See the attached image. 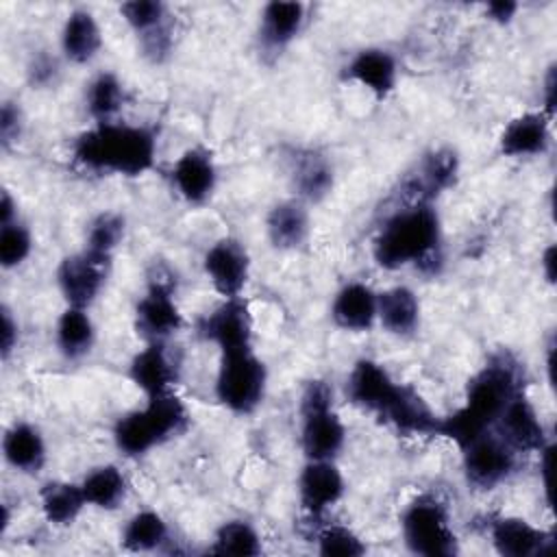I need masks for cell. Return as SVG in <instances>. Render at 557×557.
<instances>
[{
	"label": "cell",
	"instance_id": "1f68e13d",
	"mask_svg": "<svg viewBox=\"0 0 557 557\" xmlns=\"http://www.w3.org/2000/svg\"><path fill=\"white\" fill-rule=\"evenodd\" d=\"M37 505L41 511V518L57 529L72 527L81 513L87 507V500L83 496L81 483L52 479L46 481L37 492Z\"/></svg>",
	"mask_w": 557,
	"mask_h": 557
},
{
	"label": "cell",
	"instance_id": "f1b7e54d",
	"mask_svg": "<svg viewBox=\"0 0 557 557\" xmlns=\"http://www.w3.org/2000/svg\"><path fill=\"white\" fill-rule=\"evenodd\" d=\"M104 37L98 17L85 9H72L59 30V52L72 65L91 63L102 50Z\"/></svg>",
	"mask_w": 557,
	"mask_h": 557
},
{
	"label": "cell",
	"instance_id": "9a60e30c",
	"mask_svg": "<svg viewBox=\"0 0 557 557\" xmlns=\"http://www.w3.org/2000/svg\"><path fill=\"white\" fill-rule=\"evenodd\" d=\"M298 505L309 520H320L346 494V479L335 459H305L296 479Z\"/></svg>",
	"mask_w": 557,
	"mask_h": 557
},
{
	"label": "cell",
	"instance_id": "b9f144b4",
	"mask_svg": "<svg viewBox=\"0 0 557 557\" xmlns=\"http://www.w3.org/2000/svg\"><path fill=\"white\" fill-rule=\"evenodd\" d=\"M20 346V322L13 315L9 305H2V335H0V357L2 361H9V357Z\"/></svg>",
	"mask_w": 557,
	"mask_h": 557
},
{
	"label": "cell",
	"instance_id": "5b68a950",
	"mask_svg": "<svg viewBox=\"0 0 557 557\" xmlns=\"http://www.w3.org/2000/svg\"><path fill=\"white\" fill-rule=\"evenodd\" d=\"M298 442L305 459H337L348 429L335 409L333 387L324 379L305 383L298 398Z\"/></svg>",
	"mask_w": 557,
	"mask_h": 557
},
{
	"label": "cell",
	"instance_id": "d6a6232c",
	"mask_svg": "<svg viewBox=\"0 0 557 557\" xmlns=\"http://www.w3.org/2000/svg\"><path fill=\"white\" fill-rule=\"evenodd\" d=\"M172 542L168 520L150 507L131 513L120 531V548L126 553H157Z\"/></svg>",
	"mask_w": 557,
	"mask_h": 557
},
{
	"label": "cell",
	"instance_id": "681fc988",
	"mask_svg": "<svg viewBox=\"0 0 557 557\" xmlns=\"http://www.w3.org/2000/svg\"><path fill=\"white\" fill-rule=\"evenodd\" d=\"M553 352H555V342L550 339V342L546 344V374H548V383H550V385H553V368H555Z\"/></svg>",
	"mask_w": 557,
	"mask_h": 557
},
{
	"label": "cell",
	"instance_id": "6da1fadb",
	"mask_svg": "<svg viewBox=\"0 0 557 557\" xmlns=\"http://www.w3.org/2000/svg\"><path fill=\"white\" fill-rule=\"evenodd\" d=\"M370 252L385 272L416 268L437 274L444 263V228L435 202H403L392 209L379 224Z\"/></svg>",
	"mask_w": 557,
	"mask_h": 557
},
{
	"label": "cell",
	"instance_id": "d6986e66",
	"mask_svg": "<svg viewBox=\"0 0 557 557\" xmlns=\"http://www.w3.org/2000/svg\"><path fill=\"white\" fill-rule=\"evenodd\" d=\"M492 548L503 557L548 555L555 546L553 531L540 529L520 516H492L485 524Z\"/></svg>",
	"mask_w": 557,
	"mask_h": 557
},
{
	"label": "cell",
	"instance_id": "60d3db41",
	"mask_svg": "<svg viewBox=\"0 0 557 557\" xmlns=\"http://www.w3.org/2000/svg\"><path fill=\"white\" fill-rule=\"evenodd\" d=\"M24 111L17 100H4L0 109V146L2 150H11L20 144L24 135Z\"/></svg>",
	"mask_w": 557,
	"mask_h": 557
},
{
	"label": "cell",
	"instance_id": "30bf717a",
	"mask_svg": "<svg viewBox=\"0 0 557 557\" xmlns=\"http://www.w3.org/2000/svg\"><path fill=\"white\" fill-rule=\"evenodd\" d=\"M185 326L172 283L152 278L133 309V329L144 342H170Z\"/></svg>",
	"mask_w": 557,
	"mask_h": 557
},
{
	"label": "cell",
	"instance_id": "52a82bcc",
	"mask_svg": "<svg viewBox=\"0 0 557 557\" xmlns=\"http://www.w3.org/2000/svg\"><path fill=\"white\" fill-rule=\"evenodd\" d=\"M268 392V366L255 348L220 352L213 394L215 400L235 416L255 413Z\"/></svg>",
	"mask_w": 557,
	"mask_h": 557
},
{
	"label": "cell",
	"instance_id": "5bb4252c",
	"mask_svg": "<svg viewBox=\"0 0 557 557\" xmlns=\"http://www.w3.org/2000/svg\"><path fill=\"white\" fill-rule=\"evenodd\" d=\"M250 252L233 235L218 237L202 255V272L222 298L242 296L250 278Z\"/></svg>",
	"mask_w": 557,
	"mask_h": 557
},
{
	"label": "cell",
	"instance_id": "d4e9b609",
	"mask_svg": "<svg viewBox=\"0 0 557 557\" xmlns=\"http://www.w3.org/2000/svg\"><path fill=\"white\" fill-rule=\"evenodd\" d=\"M289 185L294 196L307 205L324 200L335 185L331 159L315 148L294 150L289 154Z\"/></svg>",
	"mask_w": 557,
	"mask_h": 557
},
{
	"label": "cell",
	"instance_id": "f35d334b",
	"mask_svg": "<svg viewBox=\"0 0 557 557\" xmlns=\"http://www.w3.org/2000/svg\"><path fill=\"white\" fill-rule=\"evenodd\" d=\"M35 239L30 226L17 218L9 224H0V265L11 272L22 268L33 255Z\"/></svg>",
	"mask_w": 557,
	"mask_h": 557
},
{
	"label": "cell",
	"instance_id": "8d00e7d4",
	"mask_svg": "<svg viewBox=\"0 0 557 557\" xmlns=\"http://www.w3.org/2000/svg\"><path fill=\"white\" fill-rule=\"evenodd\" d=\"M124 237H126V218L117 211H100L87 222L83 248L98 257L113 259Z\"/></svg>",
	"mask_w": 557,
	"mask_h": 557
},
{
	"label": "cell",
	"instance_id": "83f0119b",
	"mask_svg": "<svg viewBox=\"0 0 557 557\" xmlns=\"http://www.w3.org/2000/svg\"><path fill=\"white\" fill-rule=\"evenodd\" d=\"M265 237L272 248L292 252L302 248L311 235L309 205L296 196L274 202L265 213Z\"/></svg>",
	"mask_w": 557,
	"mask_h": 557
},
{
	"label": "cell",
	"instance_id": "74e56055",
	"mask_svg": "<svg viewBox=\"0 0 557 557\" xmlns=\"http://www.w3.org/2000/svg\"><path fill=\"white\" fill-rule=\"evenodd\" d=\"M315 550L324 557H361L368 553L366 540L348 524L326 522L313 531Z\"/></svg>",
	"mask_w": 557,
	"mask_h": 557
},
{
	"label": "cell",
	"instance_id": "7c38bea8",
	"mask_svg": "<svg viewBox=\"0 0 557 557\" xmlns=\"http://www.w3.org/2000/svg\"><path fill=\"white\" fill-rule=\"evenodd\" d=\"M120 15L135 33L141 54L150 63H163L174 48V17L159 0H131L120 4Z\"/></svg>",
	"mask_w": 557,
	"mask_h": 557
},
{
	"label": "cell",
	"instance_id": "484cf974",
	"mask_svg": "<svg viewBox=\"0 0 557 557\" xmlns=\"http://www.w3.org/2000/svg\"><path fill=\"white\" fill-rule=\"evenodd\" d=\"M381 422L392 426L396 433L405 437L413 435H435L440 416L426 403V398L411 385L400 383L394 398L379 416Z\"/></svg>",
	"mask_w": 557,
	"mask_h": 557
},
{
	"label": "cell",
	"instance_id": "3957f363",
	"mask_svg": "<svg viewBox=\"0 0 557 557\" xmlns=\"http://www.w3.org/2000/svg\"><path fill=\"white\" fill-rule=\"evenodd\" d=\"M157 131L148 124L102 122L83 128L70 146L72 163L89 174L139 178L154 170Z\"/></svg>",
	"mask_w": 557,
	"mask_h": 557
},
{
	"label": "cell",
	"instance_id": "836d02e7",
	"mask_svg": "<svg viewBox=\"0 0 557 557\" xmlns=\"http://www.w3.org/2000/svg\"><path fill=\"white\" fill-rule=\"evenodd\" d=\"M78 483L87 500V507H94L100 511L117 509L126 500L131 490L126 472L111 461L89 468Z\"/></svg>",
	"mask_w": 557,
	"mask_h": 557
},
{
	"label": "cell",
	"instance_id": "8992f818",
	"mask_svg": "<svg viewBox=\"0 0 557 557\" xmlns=\"http://www.w3.org/2000/svg\"><path fill=\"white\" fill-rule=\"evenodd\" d=\"M400 537L409 553L422 557H450L459 553L448 505L431 492L413 496L400 511Z\"/></svg>",
	"mask_w": 557,
	"mask_h": 557
},
{
	"label": "cell",
	"instance_id": "e0dca14e",
	"mask_svg": "<svg viewBox=\"0 0 557 557\" xmlns=\"http://www.w3.org/2000/svg\"><path fill=\"white\" fill-rule=\"evenodd\" d=\"M492 431L518 455L540 453L548 442L550 435L546 431L544 420L540 418L537 407L529 398L527 389L518 392L496 418Z\"/></svg>",
	"mask_w": 557,
	"mask_h": 557
},
{
	"label": "cell",
	"instance_id": "4316f807",
	"mask_svg": "<svg viewBox=\"0 0 557 557\" xmlns=\"http://www.w3.org/2000/svg\"><path fill=\"white\" fill-rule=\"evenodd\" d=\"M2 457L11 470L35 476L48 463L46 435L35 422L13 420L2 435Z\"/></svg>",
	"mask_w": 557,
	"mask_h": 557
},
{
	"label": "cell",
	"instance_id": "c3c4849f",
	"mask_svg": "<svg viewBox=\"0 0 557 557\" xmlns=\"http://www.w3.org/2000/svg\"><path fill=\"white\" fill-rule=\"evenodd\" d=\"M11 507H9V503H2V513H0V535L4 537L7 535V531H9V527H11Z\"/></svg>",
	"mask_w": 557,
	"mask_h": 557
},
{
	"label": "cell",
	"instance_id": "bcb514c9",
	"mask_svg": "<svg viewBox=\"0 0 557 557\" xmlns=\"http://www.w3.org/2000/svg\"><path fill=\"white\" fill-rule=\"evenodd\" d=\"M20 218V209H17V200L13 198V194L9 189H2V198H0V224H9L13 220Z\"/></svg>",
	"mask_w": 557,
	"mask_h": 557
},
{
	"label": "cell",
	"instance_id": "f546056e",
	"mask_svg": "<svg viewBox=\"0 0 557 557\" xmlns=\"http://www.w3.org/2000/svg\"><path fill=\"white\" fill-rule=\"evenodd\" d=\"M422 305L409 285H392L379 292L376 324L394 337H411L420 329Z\"/></svg>",
	"mask_w": 557,
	"mask_h": 557
},
{
	"label": "cell",
	"instance_id": "7402d4cb",
	"mask_svg": "<svg viewBox=\"0 0 557 557\" xmlns=\"http://www.w3.org/2000/svg\"><path fill=\"white\" fill-rule=\"evenodd\" d=\"M553 120L540 111H522L513 115L498 135V152L507 159H533L550 148Z\"/></svg>",
	"mask_w": 557,
	"mask_h": 557
},
{
	"label": "cell",
	"instance_id": "e575fe53",
	"mask_svg": "<svg viewBox=\"0 0 557 557\" xmlns=\"http://www.w3.org/2000/svg\"><path fill=\"white\" fill-rule=\"evenodd\" d=\"M126 100L128 94L122 78L109 70L94 74L83 91V104L87 115L91 117V124L120 120Z\"/></svg>",
	"mask_w": 557,
	"mask_h": 557
},
{
	"label": "cell",
	"instance_id": "ab89813d",
	"mask_svg": "<svg viewBox=\"0 0 557 557\" xmlns=\"http://www.w3.org/2000/svg\"><path fill=\"white\" fill-rule=\"evenodd\" d=\"M61 74V65L59 59L54 54H50L48 50H39L33 52V57L26 63V81L33 85V89H46L52 87L57 83Z\"/></svg>",
	"mask_w": 557,
	"mask_h": 557
},
{
	"label": "cell",
	"instance_id": "4dcf8cb0",
	"mask_svg": "<svg viewBox=\"0 0 557 557\" xmlns=\"http://www.w3.org/2000/svg\"><path fill=\"white\" fill-rule=\"evenodd\" d=\"M96 322L89 309L65 305L52 331L54 348L65 361H83L96 346Z\"/></svg>",
	"mask_w": 557,
	"mask_h": 557
},
{
	"label": "cell",
	"instance_id": "d590c367",
	"mask_svg": "<svg viewBox=\"0 0 557 557\" xmlns=\"http://www.w3.org/2000/svg\"><path fill=\"white\" fill-rule=\"evenodd\" d=\"M207 550L213 555L255 557L263 553V537L252 522L244 518H231V520H224L213 531V537Z\"/></svg>",
	"mask_w": 557,
	"mask_h": 557
},
{
	"label": "cell",
	"instance_id": "7a4b0ae2",
	"mask_svg": "<svg viewBox=\"0 0 557 557\" xmlns=\"http://www.w3.org/2000/svg\"><path fill=\"white\" fill-rule=\"evenodd\" d=\"M527 389L524 368L509 350L494 352L479 372L468 381L463 403L437 422L440 437L450 440L457 448L485 431H492L505 405Z\"/></svg>",
	"mask_w": 557,
	"mask_h": 557
},
{
	"label": "cell",
	"instance_id": "8fae6325",
	"mask_svg": "<svg viewBox=\"0 0 557 557\" xmlns=\"http://www.w3.org/2000/svg\"><path fill=\"white\" fill-rule=\"evenodd\" d=\"M196 333L220 352L252 348L255 318L244 296L222 298L211 311L198 318Z\"/></svg>",
	"mask_w": 557,
	"mask_h": 557
},
{
	"label": "cell",
	"instance_id": "7bdbcfd3",
	"mask_svg": "<svg viewBox=\"0 0 557 557\" xmlns=\"http://www.w3.org/2000/svg\"><path fill=\"white\" fill-rule=\"evenodd\" d=\"M555 102H557V67L555 63H550L542 78V104H540V111H544L550 120H555Z\"/></svg>",
	"mask_w": 557,
	"mask_h": 557
},
{
	"label": "cell",
	"instance_id": "277c9868",
	"mask_svg": "<svg viewBox=\"0 0 557 557\" xmlns=\"http://www.w3.org/2000/svg\"><path fill=\"white\" fill-rule=\"evenodd\" d=\"M189 409L174 389L144 396V405L115 418L111 429L113 446L126 459H141L154 448L183 435L189 429Z\"/></svg>",
	"mask_w": 557,
	"mask_h": 557
},
{
	"label": "cell",
	"instance_id": "ba28073f",
	"mask_svg": "<svg viewBox=\"0 0 557 557\" xmlns=\"http://www.w3.org/2000/svg\"><path fill=\"white\" fill-rule=\"evenodd\" d=\"M461 450V472L470 487L490 492L507 483L518 468L520 455L509 448L494 431L470 440Z\"/></svg>",
	"mask_w": 557,
	"mask_h": 557
},
{
	"label": "cell",
	"instance_id": "f6af8a7d",
	"mask_svg": "<svg viewBox=\"0 0 557 557\" xmlns=\"http://www.w3.org/2000/svg\"><path fill=\"white\" fill-rule=\"evenodd\" d=\"M540 479H542V490L546 494V503H550V472H553V457H555V446L548 442L540 453Z\"/></svg>",
	"mask_w": 557,
	"mask_h": 557
},
{
	"label": "cell",
	"instance_id": "7dc6e473",
	"mask_svg": "<svg viewBox=\"0 0 557 557\" xmlns=\"http://www.w3.org/2000/svg\"><path fill=\"white\" fill-rule=\"evenodd\" d=\"M555 257H557L555 244H548V246L544 248V252L540 255V272H542V276H544V281H546L548 285L555 283Z\"/></svg>",
	"mask_w": 557,
	"mask_h": 557
},
{
	"label": "cell",
	"instance_id": "ffe728a7",
	"mask_svg": "<svg viewBox=\"0 0 557 557\" xmlns=\"http://www.w3.org/2000/svg\"><path fill=\"white\" fill-rule=\"evenodd\" d=\"M342 74L348 83L359 85L361 89L372 94L376 100H385L398 87L400 67L392 50L381 46H368L357 50L346 61Z\"/></svg>",
	"mask_w": 557,
	"mask_h": 557
},
{
	"label": "cell",
	"instance_id": "44dd1931",
	"mask_svg": "<svg viewBox=\"0 0 557 557\" xmlns=\"http://www.w3.org/2000/svg\"><path fill=\"white\" fill-rule=\"evenodd\" d=\"M178 370L181 366L170 350V342H144L131 357L126 376L144 396H154L174 389Z\"/></svg>",
	"mask_w": 557,
	"mask_h": 557
},
{
	"label": "cell",
	"instance_id": "2e32d148",
	"mask_svg": "<svg viewBox=\"0 0 557 557\" xmlns=\"http://www.w3.org/2000/svg\"><path fill=\"white\" fill-rule=\"evenodd\" d=\"M220 170L215 157L205 146L185 148L170 168V185L189 207L207 205L218 189Z\"/></svg>",
	"mask_w": 557,
	"mask_h": 557
},
{
	"label": "cell",
	"instance_id": "9c48e42d",
	"mask_svg": "<svg viewBox=\"0 0 557 557\" xmlns=\"http://www.w3.org/2000/svg\"><path fill=\"white\" fill-rule=\"evenodd\" d=\"M111 263L113 259L98 257L85 248L65 255L54 270V283L65 305L89 309L107 285Z\"/></svg>",
	"mask_w": 557,
	"mask_h": 557
},
{
	"label": "cell",
	"instance_id": "4fadbf2b",
	"mask_svg": "<svg viewBox=\"0 0 557 557\" xmlns=\"http://www.w3.org/2000/svg\"><path fill=\"white\" fill-rule=\"evenodd\" d=\"M459 170L461 159L455 148H431L400 181V194L405 202H435L437 196L455 187Z\"/></svg>",
	"mask_w": 557,
	"mask_h": 557
},
{
	"label": "cell",
	"instance_id": "ee69618b",
	"mask_svg": "<svg viewBox=\"0 0 557 557\" xmlns=\"http://www.w3.org/2000/svg\"><path fill=\"white\" fill-rule=\"evenodd\" d=\"M518 9H520V4L518 2H509V0H494V2H487L483 7L485 17L490 22H494V24H500V26L509 24L516 17Z\"/></svg>",
	"mask_w": 557,
	"mask_h": 557
},
{
	"label": "cell",
	"instance_id": "cb8c5ba5",
	"mask_svg": "<svg viewBox=\"0 0 557 557\" xmlns=\"http://www.w3.org/2000/svg\"><path fill=\"white\" fill-rule=\"evenodd\" d=\"M379 292L366 281H346L331 300V322L346 333H368L376 324Z\"/></svg>",
	"mask_w": 557,
	"mask_h": 557
},
{
	"label": "cell",
	"instance_id": "ac0fdd59",
	"mask_svg": "<svg viewBox=\"0 0 557 557\" xmlns=\"http://www.w3.org/2000/svg\"><path fill=\"white\" fill-rule=\"evenodd\" d=\"M398 385L400 383L381 361L361 357L350 366L344 379V396L352 407L379 418L394 398Z\"/></svg>",
	"mask_w": 557,
	"mask_h": 557
},
{
	"label": "cell",
	"instance_id": "603a6c76",
	"mask_svg": "<svg viewBox=\"0 0 557 557\" xmlns=\"http://www.w3.org/2000/svg\"><path fill=\"white\" fill-rule=\"evenodd\" d=\"M307 22V4L294 0H272L261 7L257 39L259 48L270 54L287 50L302 33Z\"/></svg>",
	"mask_w": 557,
	"mask_h": 557
}]
</instances>
